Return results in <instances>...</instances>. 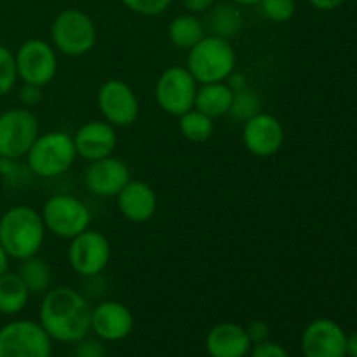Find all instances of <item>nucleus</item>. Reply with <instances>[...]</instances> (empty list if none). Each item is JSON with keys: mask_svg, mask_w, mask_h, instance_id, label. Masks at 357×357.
Masks as SVG:
<instances>
[{"mask_svg": "<svg viewBox=\"0 0 357 357\" xmlns=\"http://www.w3.org/2000/svg\"><path fill=\"white\" fill-rule=\"evenodd\" d=\"M45 239L42 215L30 206H14L0 216V244L14 260L35 257Z\"/></svg>", "mask_w": 357, "mask_h": 357, "instance_id": "f03ea898", "label": "nucleus"}, {"mask_svg": "<svg viewBox=\"0 0 357 357\" xmlns=\"http://www.w3.org/2000/svg\"><path fill=\"white\" fill-rule=\"evenodd\" d=\"M40 215L45 230L59 239H73L89 229L93 220L86 202L70 194L51 195L42 206Z\"/></svg>", "mask_w": 357, "mask_h": 357, "instance_id": "423d86ee", "label": "nucleus"}, {"mask_svg": "<svg viewBox=\"0 0 357 357\" xmlns=\"http://www.w3.org/2000/svg\"><path fill=\"white\" fill-rule=\"evenodd\" d=\"M17 274H20V278L26 284L28 291L35 293V295L37 293H45L49 286H51V267H49L44 258H38L37 255L21 260Z\"/></svg>", "mask_w": 357, "mask_h": 357, "instance_id": "b1692460", "label": "nucleus"}, {"mask_svg": "<svg viewBox=\"0 0 357 357\" xmlns=\"http://www.w3.org/2000/svg\"><path fill=\"white\" fill-rule=\"evenodd\" d=\"M167 37L174 47L188 51L206 37V24L195 14H180L167 26Z\"/></svg>", "mask_w": 357, "mask_h": 357, "instance_id": "412c9836", "label": "nucleus"}, {"mask_svg": "<svg viewBox=\"0 0 357 357\" xmlns=\"http://www.w3.org/2000/svg\"><path fill=\"white\" fill-rule=\"evenodd\" d=\"M258 6L264 16L274 23H286L295 16L296 10L295 0H261Z\"/></svg>", "mask_w": 357, "mask_h": 357, "instance_id": "cd10ccee", "label": "nucleus"}, {"mask_svg": "<svg viewBox=\"0 0 357 357\" xmlns=\"http://www.w3.org/2000/svg\"><path fill=\"white\" fill-rule=\"evenodd\" d=\"M42 100V87L35 86V84H26L23 82V86L20 87V101L24 107H35L37 103H40Z\"/></svg>", "mask_w": 357, "mask_h": 357, "instance_id": "473e14b6", "label": "nucleus"}, {"mask_svg": "<svg viewBox=\"0 0 357 357\" xmlns=\"http://www.w3.org/2000/svg\"><path fill=\"white\" fill-rule=\"evenodd\" d=\"M180 131L188 142L192 143H204L215 132V122L211 117H208L206 114L199 112L197 108H192V110L185 112L183 115H180Z\"/></svg>", "mask_w": 357, "mask_h": 357, "instance_id": "393cba45", "label": "nucleus"}, {"mask_svg": "<svg viewBox=\"0 0 357 357\" xmlns=\"http://www.w3.org/2000/svg\"><path fill=\"white\" fill-rule=\"evenodd\" d=\"M73 138L77 155L82 159L93 160L103 159L114 153L117 146V132L107 121H89L77 129Z\"/></svg>", "mask_w": 357, "mask_h": 357, "instance_id": "f3484780", "label": "nucleus"}, {"mask_svg": "<svg viewBox=\"0 0 357 357\" xmlns=\"http://www.w3.org/2000/svg\"><path fill=\"white\" fill-rule=\"evenodd\" d=\"M9 255L6 253V250L2 248V244H0V275L3 274V272L9 271Z\"/></svg>", "mask_w": 357, "mask_h": 357, "instance_id": "4c0bfd02", "label": "nucleus"}, {"mask_svg": "<svg viewBox=\"0 0 357 357\" xmlns=\"http://www.w3.org/2000/svg\"><path fill=\"white\" fill-rule=\"evenodd\" d=\"M75 357H105V349L100 340H82L77 342Z\"/></svg>", "mask_w": 357, "mask_h": 357, "instance_id": "7c9ffc66", "label": "nucleus"}, {"mask_svg": "<svg viewBox=\"0 0 357 357\" xmlns=\"http://www.w3.org/2000/svg\"><path fill=\"white\" fill-rule=\"evenodd\" d=\"M261 112V100L253 87H244V89L234 93L232 107H230L229 115L237 122H248Z\"/></svg>", "mask_w": 357, "mask_h": 357, "instance_id": "a878e982", "label": "nucleus"}, {"mask_svg": "<svg viewBox=\"0 0 357 357\" xmlns=\"http://www.w3.org/2000/svg\"><path fill=\"white\" fill-rule=\"evenodd\" d=\"M206 351L211 357H246L251 351L246 328L236 323H220L206 337Z\"/></svg>", "mask_w": 357, "mask_h": 357, "instance_id": "6ab92c4d", "label": "nucleus"}, {"mask_svg": "<svg viewBox=\"0 0 357 357\" xmlns=\"http://www.w3.org/2000/svg\"><path fill=\"white\" fill-rule=\"evenodd\" d=\"M17 79L35 86H47L58 73V56L54 47L42 38H28L14 54Z\"/></svg>", "mask_w": 357, "mask_h": 357, "instance_id": "9d476101", "label": "nucleus"}, {"mask_svg": "<svg viewBox=\"0 0 357 357\" xmlns=\"http://www.w3.org/2000/svg\"><path fill=\"white\" fill-rule=\"evenodd\" d=\"M208 13V28L211 35L230 40L243 30L244 17L236 3H215Z\"/></svg>", "mask_w": 357, "mask_h": 357, "instance_id": "5701e85b", "label": "nucleus"}, {"mask_svg": "<svg viewBox=\"0 0 357 357\" xmlns=\"http://www.w3.org/2000/svg\"><path fill=\"white\" fill-rule=\"evenodd\" d=\"M229 2L236 3V6H257L261 0H229Z\"/></svg>", "mask_w": 357, "mask_h": 357, "instance_id": "58836bf2", "label": "nucleus"}, {"mask_svg": "<svg viewBox=\"0 0 357 357\" xmlns=\"http://www.w3.org/2000/svg\"><path fill=\"white\" fill-rule=\"evenodd\" d=\"M93 307L86 296L68 286L47 289L38 310V323L51 340L77 344L91 331Z\"/></svg>", "mask_w": 357, "mask_h": 357, "instance_id": "f257e3e1", "label": "nucleus"}, {"mask_svg": "<svg viewBox=\"0 0 357 357\" xmlns=\"http://www.w3.org/2000/svg\"><path fill=\"white\" fill-rule=\"evenodd\" d=\"M185 9L192 14H201L211 9L216 3V0H181Z\"/></svg>", "mask_w": 357, "mask_h": 357, "instance_id": "72a5a7b5", "label": "nucleus"}, {"mask_svg": "<svg viewBox=\"0 0 357 357\" xmlns=\"http://www.w3.org/2000/svg\"><path fill=\"white\" fill-rule=\"evenodd\" d=\"M119 211L132 223H145L155 215L157 195L149 183L129 180V183L117 195Z\"/></svg>", "mask_w": 357, "mask_h": 357, "instance_id": "a211bd4d", "label": "nucleus"}, {"mask_svg": "<svg viewBox=\"0 0 357 357\" xmlns=\"http://www.w3.org/2000/svg\"><path fill=\"white\" fill-rule=\"evenodd\" d=\"M197 94V80L187 66H171L164 70L155 84V101L166 114L180 117L192 110Z\"/></svg>", "mask_w": 357, "mask_h": 357, "instance_id": "1a4fd4ad", "label": "nucleus"}, {"mask_svg": "<svg viewBox=\"0 0 357 357\" xmlns=\"http://www.w3.org/2000/svg\"><path fill=\"white\" fill-rule=\"evenodd\" d=\"M51 38L59 52L79 58L96 45L98 30L89 14L80 9H65L52 21Z\"/></svg>", "mask_w": 357, "mask_h": 357, "instance_id": "39448f33", "label": "nucleus"}, {"mask_svg": "<svg viewBox=\"0 0 357 357\" xmlns=\"http://www.w3.org/2000/svg\"><path fill=\"white\" fill-rule=\"evenodd\" d=\"M236 49L232 42L216 35H206L188 49L187 70L197 84L225 82L236 70Z\"/></svg>", "mask_w": 357, "mask_h": 357, "instance_id": "7ed1b4c3", "label": "nucleus"}, {"mask_svg": "<svg viewBox=\"0 0 357 357\" xmlns=\"http://www.w3.org/2000/svg\"><path fill=\"white\" fill-rule=\"evenodd\" d=\"M52 340L40 323L13 321L0 330V357H51Z\"/></svg>", "mask_w": 357, "mask_h": 357, "instance_id": "6e6552de", "label": "nucleus"}, {"mask_svg": "<svg viewBox=\"0 0 357 357\" xmlns=\"http://www.w3.org/2000/svg\"><path fill=\"white\" fill-rule=\"evenodd\" d=\"M38 135V119L28 108H10L0 114V159L24 157Z\"/></svg>", "mask_w": 357, "mask_h": 357, "instance_id": "0eeeda50", "label": "nucleus"}, {"mask_svg": "<svg viewBox=\"0 0 357 357\" xmlns=\"http://www.w3.org/2000/svg\"><path fill=\"white\" fill-rule=\"evenodd\" d=\"M246 333L248 338H250L251 345L261 344V342L268 340V335H271V330H268V324L265 321H251L250 324L246 326Z\"/></svg>", "mask_w": 357, "mask_h": 357, "instance_id": "2f4dec72", "label": "nucleus"}, {"mask_svg": "<svg viewBox=\"0 0 357 357\" xmlns=\"http://www.w3.org/2000/svg\"><path fill=\"white\" fill-rule=\"evenodd\" d=\"M131 180V171L124 160L114 155L93 160L84 174L87 190L98 197H117Z\"/></svg>", "mask_w": 357, "mask_h": 357, "instance_id": "2eb2a0df", "label": "nucleus"}, {"mask_svg": "<svg viewBox=\"0 0 357 357\" xmlns=\"http://www.w3.org/2000/svg\"><path fill=\"white\" fill-rule=\"evenodd\" d=\"M119 2L139 16L152 17L159 16L164 10L169 9L173 0H119Z\"/></svg>", "mask_w": 357, "mask_h": 357, "instance_id": "c85d7f7f", "label": "nucleus"}, {"mask_svg": "<svg viewBox=\"0 0 357 357\" xmlns=\"http://www.w3.org/2000/svg\"><path fill=\"white\" fill-rule=\"evenodd\" d=\"M302 352L305 357H345L347 335L331 319H316L302 333Z\"/></svg>", "mask_w": 357, "mask_h": 357, "instance_id": "ddd939ff", "label": "nucleus"}, {"mask_svg": "<svg viewBox=\"0 0 357 357\" xmlns=\"http://www.w3.org/2000/svg\"><path fill=\"white\" fill-rule=\"evenodd\" d=\"M227 84H229V87L234 91V93H237V91L248 87V79L243 75V73H239L234 70V72L230 73L229 79H227Z\"/></svg>", "mask_w": 357, "mask_h": 357, "instance_id": "f704fd0d", "label": "nucleus"}, {"mask_svg": "<svg viewBox=\"0 0 357 357\" xmlns=\"http://www.w3.org/2000/svg\"><path fill=\"white\" fill-rule=\"evenodd\" d=\"M250 357H289L288 351L275 342H261L250 351Z\"/></svg>", "mask_w": 357, "mask_h": 357, "instance_id": "c756f323", "label": "nucleus"}, {"mask_svg": "<svg viewBox=\"0 0 357 357\" xmlns=\"http://www.w3.org/2000/svg\"><path fill=\"white\" fill-rule=\"evenodd\" d=\"M347 356L357 357V331L347 337Z\"/></svg>", "mask_w": 357, "mask_h": 357, "instance_id": "e433bc0d", "label": "nucleus"}, {"mask_svg": "<svg viewBox=\"0 0 357 357\" xmlns=\"http://www.w3.org/2000/svg\"><path fill=\"white\" fill-rule=\"evenodd\" d=\"M28 291L26 284L17 272H3L0 275V314L3 316H16L26 307Z\"/></svg>", "mask_w": 357, "mask_h": 357, "instance_id": "4be33fe9", "label": "nucleus"}, {"mask_svg": "<svg viewBox=\"0 0 357 357\" xmlns=\"http://www.w3.org/2000/svg\"><path fill=\"white\" fill-rule=\"evenodd\" d=\"M112 248L107 237L98 230H84L70 239L68 261L73 272L82 278H94L107 268Z\"/></svg>", "mask_w": 357, "mask_h": 357, "instance_id": "9b49d317", "label": "nucleus"}, {"mask_svg": "<svg viewBox=\"0 0 357 357\" xmlns=\"http://www.w3.org/2000/svg\"><path fill=\"white\" fill-rule=\"evenodd\" d=\"M26 166L35 176L56 178L65 174L77 159L73 138L63 131H49L38 135L28 150Z\"/></svg>", "mask_w": 357, "mask_h": 357, "instance_id": "20e7f679", "label": "nucleus"}, {"mask_svg": "<svg viewBox=\"0 0 357 357\" xmlns=\"http://www.w3.org/2000/svg\"><path fill=\"white\" fill-rule=\"evenodd\" d=\"M309 2L317 10H333L337 7H340L345 0H309Z\"/></svg>", "mask_w": 357, "mask_h": 357, "instance_id": "c9c22d12", "label": "nucleus"}, {"mask_svg": "<svg viewBox=\"0 0 357 357\" xmlns=\"http://www.w3.org/2000/svg\"><path fill=\"white\" fill-rule=\"evenodd\" d=\"M232 100L234 91L227 82L201 84V87H197V94H195L194 108L215 121L223 115H229Z\"/></svg>", "mask_w": 357, "mask_h": 357, "instance_id": "aec40b11", "label": "nucleus"}, {"mask_svg": "<svg viewBox=\"0 0 357 357\" xmlns=\"http://www.w3.org/2000/svg\"><path fill=\"white\" fill-rule=\"evenodd\" d=\"M243 143L253 155L271 157L284 143V128L275 115L260 112L243 124Z\"/></svg>", "mask_w": 357, "mask_h": 357, "instance_id": "4468645a", "label": "nucleus"}, {"mask_svg": "<svg viewBox=\"0 0 357 357\" xmlns=\"http://www.w3.org/2000/svg\"><path fill=\"white\" fill-rule=\"evenodd\" d=\"M135 328L132 312L121 302L108 300L98 303L91 314V331L100 340L121 342L131 335Z\"/></svg>", "mask_w": 357, "mask_h": 357, "instance_id": "dca6fc26", "label": "nucleus"}, {"mask_svg": "<svg viewBox=\"0 0 357 357\" xmlns=\"http://www.w3.org/2000/svg\"><path fill=\"white\" fill-rule=\"evenodd\" d=\"M98 108L103 121L114 128H128L135 124L139 114V103L129 84L119 79H108L98 89Z\"/></svg>", "mask_w": 357, "mask_h": 357, "instance_id": "f8f14e48", "label": "nucleus"}, {"mask_svg": "<svg viewBox=\"0 0 357 357\" xmlns=\"http://www.w3.org/2000/svg\"><path fill=\"white\" fill-rule=\"evenodd\" d=\"M17 70L14 52L9 47L0 44V98L9 94L13 87L16 86Z\"/></svg>", "mask_w": 357, "mask_h": 357, "instance_id": "bb28decb", "label": "nucleus"}]
</instances>
